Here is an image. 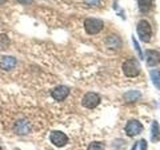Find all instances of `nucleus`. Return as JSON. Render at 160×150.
Segmentation results:
<instances>
[{
  "instance_id": "f257e3e1",
  "label": "nucleus",
  "mask_w": 160,
  "mask_h": 150,
  "mask_svg": "<svg viewBox=\"0 0 160 150\" xmlns=\"http://www.w3.org/2000/svg\"><path fill=\"white\" fill-rule=\"evenodd\" d=\"M122 70L125 76L129 78H134L139 75L141 68H140V64L136 59L130 58L124 61L122 65Z\"/></svg>"
},
{
  "instance_id": "f03ea898",
  "label": "nucleus",
  "mask_w": 160,
  "mask_h": 150,
  "mask_svg": "<svg viewBox=\"0 0 160 150\" xmlns=\"http://www.w3.org/2000/svg\"><path fill=\"white\" fill-rule=\"evenodd\" d=\"M137 34L142 42L147 43L152 37V27L145 19H141L137 24Z\"/></svg>"
},
{
  "instance_id": "7ed1b4c3",
  "label": "nucleus",
  "mask_w": 160,
  "mask_h": 150,
  "mask_svg": "<svg viewBox=\"0 0 160 150\" xmlns=\"http://www.w3.org/2000/svg\"><path fill=\"white\" fill-rule=\"evenodd\" d=\"M104 27V23L101 19L89 17L86 18L84 21V29L87 34L89 35H95L99 33Z\"/></svg>"
},
{
  "instance_id": "20e7f679",
  "label": "nucleus",
  "mask_w": 160,
  "mask_h": 150,
  "mask_svg": "<svg viewBox=\"0 0 160 150\" xmlns=\"http://www.w3.org/2000/svg\"><path fill=\"white\" fill-rule=\"evenodd\" d=\"M142 130H143L142 124L136 119L129 120V121L127 122V124H126V126H125V132H126V134L130 137L139 135L140 133L142 132Z\"/></svg>"
},
{
  "instance_id": "39448f33",
  "label": "nucleus",
  "mask_w": 160,
  "mask_h": 150,
  "mask_svg": "<svg viewBox=\"0 0 160 150\" xmlns=\"http://www.w3.org/2000/svg\"><path fill=\"white\" fill-rule=\"evenodd\" d=\"M100 103V96L98 94L94 92H88L87 94L84 95L82 99V105L84 107L93 109L96 106H98Z\"/></svg>"
},
{
  "instance_id": "423d86ee",
  "label": "nucleus",
  "mask_w": 160,
  "mask_h": 150,
  "mask_svg": "<svg viewBox=\"0 0 160 150\" xmlns=\"http://www.w3.org/2000/svg\"><path fill=\"white\" fill-rule=\"evenodd\" d=\"M50 140L51 142L57 147H63L68 142V137L66 134L61 131H53L50 135Z\"/></svg>"
},
{
  "instance_id": "0eeeda50",
  "label": "nucleus",
  "mask_w": 160,
  "mask_h": 150,
  "mask_svg": "<svg viewBox=\"0 0 160 150\" xmlns=\"http://www.w3.org/2000/svg\"><path fill=\"white\" fill-rule=\"evenodd\" d=\"M145 56H146V62L147 65L150 67L156 66L160 63V53L156 50L148 49L145 52Z\"/></svg>"
},
{
  "instance_id": "6e6552de",
  "label": "nucleus",
  "mask_w": 160,
  "mask_h": 150,
  "mask_svg": "<svg viewBox=\"0 0 160 150\" xmlns=\"http://www.w3.org/2000/svg\"><path fill=\"white\" fill-rule=\"evenodd\" d=\"M70 90L67 86H57L53 89L52 91V97L56 100V101H63V100L68 96Z\"/></svg>"
},
{
  "instance_id": "1a4fd4ad",
  "label": "nucleus",
  "mask_w": 160,
  "mask_h": 150,
  "mask_svg": "<svg viewBox=\"0 0 160 150\" xmlns=\"http://www.w3.org/2000/svg\"><path fill=\"white\" fill-rule=\"evenodd\" d=\"M16 66V59L12 56H3L0 58V68L5 71H10Z\"/></svg>"
},
{
  "instance_id": "9d476101",
  "label": "nucleus",
  "mask_w": 160,
  "mask_h": 150,
  "mask_svg": "<svg viewBox=\"0 0 160 150\" xmlns=\"http://www.w3.org/2000/svg\"><path fill=\"white\" fill-rule=\"evenodd\" d=\"M150 140L153 143H157L160 140V127L157 121H153L150 129Z\"/></svg>"
},
{
  "instance_id": "9b49d317",
  "label": "nucleus",
  "mask_w": 160,
  "mask_h": 150,
  "mask_svg": "<svg viewBox=\"0 0 160 150\" xmlns=\"http://www.w3.org/2000/svg\"><path fill=\"white\" fill-rule=\"evenodd\" d=\"M138 3V8L140 12L146 14L150 12L153 8V0H137Z\"/></svg>"
},
{
  "instance_id": "f8f14e48",
  "label": "nucleus",
  "mask_w": 160,
  "mask_h": 150,
  "mask_svg": "<svg viewBox=\"0 0 160 150\" xmlns=\"http://www.w3.org/2000/svg\"><path fill=\"white\" fill-rule=\"evenodd\" d=\"M140 97H141V93L137 91V90H130V91L124 94V100L127 103L136 102Z\"/></svg>"
},
{
  "instance_id": "ddd939ff",
  "label": "nucleus",
  "mask_w": 160,
  "mask_h": 150,
  "mask_svg": "<svg viewBox=\"0 0 160 150\" xmlns=\"http://www.w3.org/2000/svg\"><path fill=\"white\" fill-rule=\"evenodd\" d=\"M106 45L110 48L117 49L121 47V40L116 35H110L106 38Z\"/></svg>"
},
{
  "instance_id": "4468645a",
  "label": "nucleus",
  "mask_w": 160,
  "mask_h": 150,
  "mask_svg": "<svg viewBox=\"0 0 160 150\" xmlns=\"http://www.w3.org/2000/svg\"><path fill=\"white\" fill-rule=\"evenodd\" d=\"M150 78L153 82L154 86L157 89H160V71L157 69H154L150 71Z\"/></svg>"
},
{
  "instance_id": "2eb2a0df",
  "label": "nucleus",
  "mask_w": 160,
  "mask_h": 150,
  "mask_svg": "<svg viewBox=\"0 0 160 150\" xmlns=\"http://www.w3.org/2000/svg\"><path fill=\"white\" fill-rule=\"evenodd\" d=\"M10 44V40L8 36L4 33H0V50L7 49Z\"/></svg>"
},
{
  "instance_id": "dca6fc26",
  "label": "nucleus",
  "mask_w": 160,
  "mask_h": 150,
  "mask_svg": "<svg viewBox=\"0 0 160 150\" xmlns=\"http://www.w3.org/2000/svg\"><path fill=\"white\" fill-rule=\"evenodd\" d=\"M104 149H105V145L102 142L95 141L89 144L87 150H104Z\"/></svg>"
},
{
  "instance_id": "f3484780",
  "label": "nucleus",
  "mask_w": 160,
  "mask_h": 150,
  "mask_svg": "<svg viewBox=\"0 0 160 150\" xmlns=\"http://www.w3.org/2000/svg\"><path fill=\"white\" fill-rule=\"evenodd\" d=\"M132 41H133V44H134L135 50H137V53H138V55H139V57L141 58V59H143V55H142L141 48H140L139 44H138V42L136 41V39H135V37H134V36H132Z\"/></svg>"
},
{
  "instance_id": "a211bd4d",
  "label": "nucleus",
  "mask_w": 160,
  "mask_h": 150,
  "mask_svg": "<svg viewBox=\"0 0 160 150\" xmlns=\"http://www.w3.org/2000/svg\"><path fill=\"white\" fill-rule=\"evenodd\" d=\"M100 1L101 0H84V2L89 5V6H96V5L100 3Z\"/></svg>"
},
{
  "instance_id": "6ab92c4d",
  "label": "nucleus",
  "mask_w": 160,
  "mask_h": 150,
  "mask_svg": "<svg viewBox=\"0 0 160 150\" xmlns=\"http://www.w3.org/2000/svg\"><path fill=\"white\" fill-rule=\"evenodd\" d=\"M140 150H147V142L144 139L140 141Z\"/></svg>"
},
{
  "instance_id": "aec40b11",
  "label": "nucleus",
  "mask_w": 160,
  "mask_h": 150,
  "mask_svg": "<svg viewBox=\"0 0 160 150\" xmlns=\"http://www.w3.org/2000/svg\"><path fill=\"white\" fill-rule=\"evenodd\" d=\"M17 1L20 3V4H24V5H28L30 3H32L33 0H17Z\"/></svg>"
},
{
  "instance_id": "412c9836",
  "label": "nucleus",
  "mask_w": 160,
  "mask_h": 150,
  "mask_svg": "<svg viewBox=\"0 0 160 150\" xmlns=\"http://www.w3.org/2000/svg\"><path fill=\"white\" fill-rule=\"evenodd\" d=\"M7 1V0H0V5H1V4H3V3H5V2H6Z\"/></svg>"
},
{
  "instance_id": "4be33fe9",
  "label": "nucleus",
  "mask_w": 160,
  "mask_h": 150,
  "mask_svg": "<svg viewBox=\"0 0 160 150\" xmlns=\"http://www.w3.org/2000/svg\"><path fill=\"white\" fill-rule=\"evenodd\" d=\"M0 150H2V149H1V146H0Z\"/></svg>"
}]
</instances>
